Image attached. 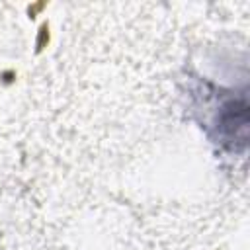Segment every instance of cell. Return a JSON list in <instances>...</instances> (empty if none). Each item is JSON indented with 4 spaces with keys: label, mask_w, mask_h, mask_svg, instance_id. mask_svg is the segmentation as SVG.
<instances>
[{
    "label": "cell",
    "mask_w": 250,
    "mask_h": 250,
    "mask_svg": "<svg viewBox=\"0 0 250 250\" xmlns=\"http://www.w3.org/2000/svg\"><path fill=\"white\" fill-rule=\"evenodd\" d=\"M211 129L215 139L230 150H244L248 141V102L246 94L225 96L213 111Z\"/></svg>",
    "instance_id": "obj_1"
}]
</instances>
